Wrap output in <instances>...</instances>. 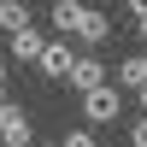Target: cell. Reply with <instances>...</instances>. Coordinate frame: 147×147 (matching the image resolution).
I'll return each mask as SVG.
<instances>
[{"mask_svg":"<svg viewBox=\"0 0 147 147\" xmlns=\"http://www.w3.org/2000/svg\"><path fill=\"white\" fill-rule=\"evenodd\" d=\"M53 35H77L88 47H106L112 41V18L82 6V0H53Z\"/></svg>","mask_w":147,"mask_h":147,"instance_id":"cell-1","label":"cell"},{"mask_svg":"<svg viewBox=\"0 0 147 147\" xmlns=\"http://www.w3.org/2000/svg\"><path fill=\"white\" fill-rule=\"evenodd\" d=\"M136 94H141V112H147V82H141V88H136Z\"/></svg>","mask_w":147,"mask_h":147,"instance_id":"cell-14","label":"cell"},{"mask_svg":"<svg viewBox=\"0 0 147 147\" xmlns=\"http://www.w3.org/2000/svg\"><path fill=\"white\" fill-rule=\"evenodd\" d=\"M0 100H6V65H0Z\"/></svg>","mask_w":147,"mask_h":147,"instance_id":"cell-13","label":"cell"},{"mask_svg":"<svg viewBox=\"0 0 147 147\" xmlns=\"http://www.w3.org/2000/svg\"><path fill=\"white\" fill-rule=\"evenodd\" d=\"M59 147H100V141H94V136H88V129H71V136H65V141H59Z\"/></svg>","mask_w":147,"mask_h":147,"instance_id":"cell-9","label":"cell"},{"mask_svg":"<svg viewBox=\"0 0 147 147\" xmlns=\"http://www.w3.org/2000/svg\"><path fill=\"white\" fill-rule=\"evenodd\" d=\"M136 35H141V41H147V12H141V18H136Z\"/></svg>","mask_w":147,"mask_h":147,"instance_id":"cell-11","label":"cell"},{"mask_svg":"<svg viewBox=\"0 0 147 147\" xmlns=\"http://www.w3.org/2000/svg\"><path fill=\"white\" fill-rule=\"evenodd\" d=\"M65 82H71V88H94V82H106V65H100V59H71V71H65Z\"/></svg>","mask_w":147,"mask_h":147,"instance_id":"cell-6","label":"cell"},{"mask_svg":"<svg viewBox=\"0 0 147 147\" xmlns=\"http://www.w3.org/2000/svg\"><path fill=\"white\" fill-rule=\"evenodd\" d=\"M82 118H88L94 129H100V124H118V118H124V88H118L112 77L94 82V88H82Z\"/></svg>","mask_w":147,"mask_h":147,"instance_id":"cell-2","label":"cell"},{"mask_svg":"<svg viewBox=\"0 0 147 147\" xmlns=\"http://www.w3.org/2000/svg\"><path fill=\"white\" fill-rule=\"evenodd\" d=\"M71 35H53V41H41V53H35V65H41V77L47 82H65V71H71Z\"/></svg>","mask_w":147,"mask_h":147,"instance_id":"cell-4","label":"cell"},{"mask_svg":"<svg viewBox=\"0 0 147 147\" xmlns=\"http://www.w3.org/2000/svg\"><path fill=\"white\" fill-rule=\"evenodd\" d=\"M129 12H136V18H141V12H147V0H129Z\"/></svg>","mask_w":147,"mask_h":147,"instance_id":"cell-12","label":"cell"},{"mask_svg":"<svg viewBox=\"0 0 147 147\" xmlns=\"http://www.w3.org/2000/svg\"><path fill=\"white\" fill-rule=\"evenodd\" d=\"M118 82H129V88H141V82H147V53L124 59V65H118Z\"/></svg>","mask_w":147,"mask_h":147,"instance_id":"cell-8","label":"cell"},{"mask_svg":"<svg viewBox=\"0 0 147 147\" xmlns=\"http://www.w3.org/2000/svg\"><path fill=\"white\" fill-rule=\"evenodd\" d=\"M24 24H30V0H0V35L24 30Z\"/></svg>","mask_w":147,"mask_h":147,"instance_id":"cell-7","label":"cell"},{"mask_svg":"<svg viewBox=\"0 0 147 147\" xmlns=\"http://www.w3.org/2000/svg\"><path fill=\"white\" fill-rule=\"evenodd\" d=\"M129 141H136V147H147V112L136 118V129H129Z\"/></svg>","mask_w":147,"mask_h":147,"instance_id":"cell-10","label":"cell"},{"mask_svg":"<svg viewBox=\"0 0 147 147\" xmlns=\"http://www.w3.org/2000/svg\"><path fill=\"white\" fill-rule=\"evenodd\" d=\"M41 41H47V35L35 30V24H24V30H12V35H6V53H12V59H24V65H35Z\"/></svg>","mask_w":147,"mask_h":147,"instance_id":"cell-5","label":"cell"},{"mask_svg":"<svg viewBox=\"0 0 147 147\" xmlns=\"http://www.w3.org/2000/svg\"><path fill=\"white\" fill-rule=\"evenodd\" d=\"M30 141H35L30 112H24V106H12V100H0V147H30Z\"/></svg>","mask_w":147,"mask_h":147,"instance_id":"cell-3","label":"cell"}]
</instances>
